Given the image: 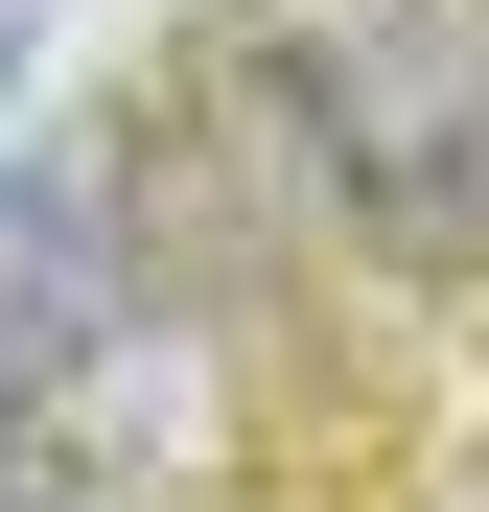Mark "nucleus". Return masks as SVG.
I'll return each instance as SVG.
<instances>
[{"label":"nucleus","instance_id":"f257e3e1","mask_svg":"<svg viewBox=\"0 0 489 512\" xmlns=\"http://www.w3.org/2000/svg\"><path fill=\"white\" fill-rule=\"evenodd\" d=\"M257 70L396 256H489V0H257Z\"/></svg>","mask_w":489,"mask_h":512},{"label":"nucleus","instance_id":"f03ea898","mask_svg":"<svg viewBox=\"0 0 489 512\" xmlns=\"http://www.w3.org/2000/svg\"><path fill=\"white\" fill-rule=\"evenodd\" d=\"M94 326H117V163L94 140H24V163H0V350H94Z\"/></svg>","mask_w":489,"mask_h":512},{"label":"nucleus","instance_id":"7ed1b4c3","mask_svg":"<svg viewBox=\"0 0 489 512\" xmlns=\"http://www.w3.org/2000/svg\"><path fill=\"white\" fill-rule=\"evenodd\" d=\"M0 443H24V350H0Z\"/></svg>","mask_w":489,"mask_h":512}]
</instances>
